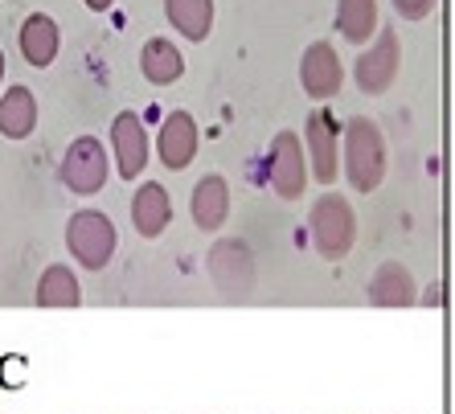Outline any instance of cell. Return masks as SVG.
Returning a JSON list of instances; mask_svg holds the SVG:
<instances>
[{"mask_svg":"<svg viewBox=\"0 0 455 414\" xmlns=\"http://www.w3.org/2000/svg\"><path fill=\"white\" fill-rule=\"evenodd\" d=\"M66 246L70 255L78 259V267L86 271H103L111 263L119 246V234H116V222L99 210H78L70 222H66Z\"/></svg>","mask_w":455,"mask_h":414,"instance_id":"cell-2","label":"cell"},{"mask_svg":"<svg viewBox=\"0 0 455 414\" xmlns=\"http://www.w3.org/2000/svg\"><path fill=\"white\" fill-rule=\"evenodd\" d=\"M172 218V202H169V189L156 181H144V189H136L132 197V222H136L140 238H160L164 226Z\"/></svg>","mask_w":455,"mask_h":414,"instance_id":"cell-12","label":"cell"},{"mask_svg":"<svg viewBox=\"0 0 455 414\" xmlns=\"http://www.w3.org/2000/svg\"><path fill=\"white\" fill-rule=\"evenodd\" d=\"M394 75H398V37L386 29L378 33L373 50H365L357 58V83L365 95H381V91H390Z\"/></svg>","mask_w":455,"mask_h":414,"instance_id":"cell-8","label":"cell"},{"mask_svg":"<svg viewBox=\"0 0 455 414\" xmlns=\"http://www.w3.org/2000/svg\"><path fill=\"white\" fill-rule=\"evenodd\" d=\"M189 210H193V222L202 226L205 234H210V230H222L226 213H230V185H226V177H218V172H205L202 181L193 185Z\"/></svg>","mask_w":455,"mask_h":414,"instance_id":"cell-11","label":"cell"},{"mask_svg":"<svg viewBox=\"0 0 455 414\" xmlns=\"http://www.w3.org/2000/svg\"><path fill=\"white\" fill-rule=\"evenodd\" d=\"M164 12L189 42H205L213 29V0H164Z\"/></svg>","mask_w":455,"mask_h":414,"instance_id":"cell-18","label":"cell"},{"mask_svg":"<svg viewBox=\"0 0 455 414\" xmlns=\"http://www.w3.org/2000/svg\"><path fill=\"white\" fill-rule=\"evenodd\" d=\"M0 83H4V50H0Z\"/></svg>","mask_w":455,"mask_h":414,"instance_id":"cell-22","label":"cell"},{"mask_svg":"<svg viewBox=\"0 0 455 414\" xmlns=\"http://www.w3.org/2000/svg\"><path fill=\"white\" fill-rule=\"evenodd\" d=\"M58 45H62V37H58V21H53L50 12H29L21 25V53L25 62L37 66V70H45V66L58 58Z\"/></svg>","mask_w":455,"mask_h":414,"instance_id":"cell-13","label":"cell"},{"mask_svg":"<svg viewBox=\"0 0 455 414\" xmlns=\"http://www.w3.org/2000/svg\"><path fill=\"white\" fill-rule=\"evenodd\" d=\"M299 83H304L307 99H332L345 83V70H340V58L329 42L307 45L304 58H299Z\"/></svg>","mask_w":455,"mask_h":414,"instance_id":"cell-7","label":"cell"},{"mask_svg":"<svg viewBox=\"0 0 455 414\" xmlns=\"http://www.w3.org/2000/svg\"><path fill=\"white\" fill-rule=\"evenodd\" d=\"M345 172H349L353 189L373 193L386 181V136L373 119L357 115L345 128Z\"/></svg>","mask_w":455,"mask_h":414,"instance_id":"cell-1","label":"cell"},{"mask_svg":"<svg viewBox=\"0 0 455 414\" xmlns=\"http://www.w3.org/2000/svg\"><path fill=\"white\" fill-rule=\"evenodd\" d=\"M394 9H398V17H406V21H427L435 12V0H394Z\"/></svg>","mask_w":455,"mask_h":414,"instance_id":"cell-20","label":"cell"},{"mask_svg":"<svg viewBox=\"0 0 455 414\" xmlns=\"http://www.w3.org/2000/svg\"><path fill=\"white\" fill-rule=\"evenodd\" d=\"M160 160H164V169L180 172L189 169L193 156H197V123H193L189 111H172L164 123H160Z\"/></svg>","mask_w":455,"mask_h":414,"instance_id":"cell-9","label":"cell"},{"mask_svg":"<svg viewBox=\"0 0 455 414\" xmlns=\"http://www.w3.org/2000/svg\"><path fill=\"white\" fill-rule=\"evenodd\" d=\"M140 70H144V78H148L152 86H169L185 75V53L172 42H164V37H152V42L140 50Z\"/></svg>","mask_w":455,"mask_h":414,"instance_id":"cell-15","label":"cell"},{"mask_svg":"<svg viewBox=\"0 0 455 414\" xmlns=\"http://www.w3.org/2000/svg\"><path fill=\"white\" fill-rule=\"evenodd\" d=\"M83 4H86V9H91V12H107V9H111V4H116V0H83Z\"/></svg>","mask_w":455,"mask_h":414,"instance_id":"cell-21","label":"cell"},{"mask_svg":"<svg viewBox=\"0 0 455 414\" xmlns=\"http://www.w3.org/2000/svg\"><path fill=\"white\" fill-rule=\"evenodd\" d=\"M337 119L329 111H316L307 115V160H312V172H316L320 185L337 181Z\"/></svg>","mask_w":455,"mask_h":414,"instance_id":"cell-10","label":"cell"},{"mask_svg":"<svg viewBox=\"0 0 455 414\" xmlns=\"http://www.w3.org/2000/svg\"><path fill=\"white\" fill-rule=\"evenodd\" d=\"M337 29L349 42L365 45L378 33V0H340L337 4Z\"/></svg>","mask_w":455,"mask_h":414,"instance_id":"cell-19","label":"cell"},{"mask_svg":"<svg viewBox=\"0 0 455 414\" xmlns=\"http://www.w3.org/2000/svg\"><path fill=\"white\" fill-rule=\"evenodd\" d=\"M37 128V99L29 86H12L0 99V136L4 139H25Z\"/></svg>","mask_w":455,"mask_h":414,"instance_id":"cell-14","label":"cell"},{"mask_svg":"<svg viewBox=\"0 0 455 414\" xmlns=\"http://www.w3.org/2000/svg\"><path fill=\"white\" fill-rule=\"evenodd\" d=\"M271 189L283 197V202H296L307 185V160H304V144H299L296 131H279L271 139Z\"/></svg>","mask_w":455,"mask_h":414,"instance_id":"cell-5","label":"cell"},{"mask_svg":"<svg viewBox=\"0 0 455 414\" xmlns=\"http://www.w3.org/2000/svg\"><path fill=\"white\" fill-rule=\"evenodd\" d=\"M62 181L70 193H99L107 185V148L95 136H78L62 156Z\"/></svg>","mask_w":455,"mask_h":414,"instance_id":"cell-4","label":"cell"},{"mask_svg":"<svg viewBox=\"0 0 455 414\" xmlns=\"http://www.w3.org/2000/svg\"><path fill=\"white\" fill-rule=\"evenodd\" d=\"M83 304V287H78L70 267H45V275L37 279V308H78Z\"/></svg>","mask_w":455,"mask_h":414,"instance_id":"cell-17","label":"cell"},{"mask_svg":"<svg viewBox=\"0 0 455 414\" xmlns=\"http://www.w3.org/2000/svg\"><path fill=\"white\" fill-rule=\"evenodd\" d=\"M353 238H357V213L353 205L340 197V193H324L316 205H312V243L324 259H345L353 251Z\"/></svg>","mask_w":455,"mask_h":414,"instance_id":"cell-3","label":"cell"},{"mask_svg":"<svg viewBox=\"0 0 455 414\" xmlns=\"http://www.w3.org/2000/svg\"><path fill=\"white\" fill-rule=\"evenodd\" d=\"M111 148H116V169L124 181H140L148 164V131L140 123L136 111H119L111 123Z\"/></svg>","mask_w":455,"mask_h":414,"instance_id":"cell-6","label":"cell"},{"mask_svg":"<svg viewBox=\"0 0 455 414\" xmlns=\"http://www.w3.org/2000/svg\"><path fill=\"white\" fill-rule=\"evenodd\" d=\"M370 299L381 308H403L414 299V279L403 263H381L370 279Z\"/></svg>","mask_w":455,"mask_h":414,"instance_id":"cell-16","label":"cell"}]
</instances>
